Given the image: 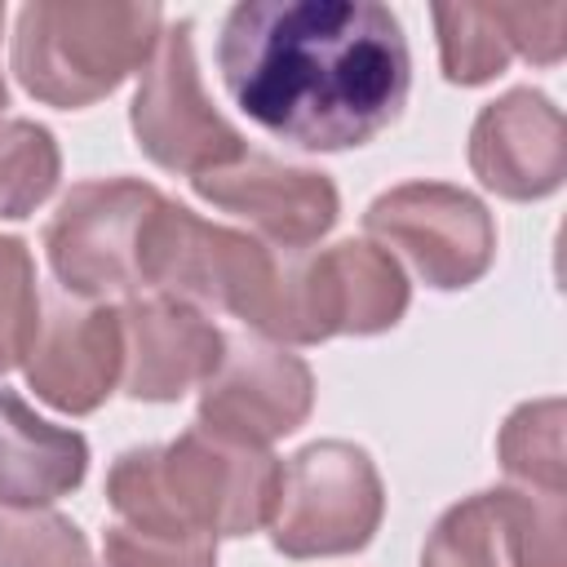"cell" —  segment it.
Instances as JSON below:
<instances>
[{
	"label": "cell",
	"mask_w": 567,
	"mask_h": 567,
	"mask_svg": "<svg viewBox=\"0 0 567 567\" xmlns=\"http://www.w3.org/2000/svg\"><path fill=\"white\" fill-rule=\"evenodd\" d=\"M235 106L297 151H346L390 128L412 89L399 18L377 0H244L217 35Z\"/></svg>",
	"instance_id": "6da1fadb"
},
{
	"label": "cell",
	"mask_w": 567,
	"mask_h": 567,
	"mask_svg": "<svg viewBox=\"0 0 567 567\" xmlns=\"http://www.w3.org/2000/svg\"><path fill=\"white\" fill-rule=\"evenodd\" d=\"M279 461L199 421L173 443L128 447L106 474V501L124 527L177 540L248 536L270 523Z\"/></svg>",
	"instance_id": "7a4b0ae2"
},
{
	"label": "cell",
	"mask_w": 567,
	"mask_h": 567,
	"mask_svg": "<svg viewBox=\"0 0 567 567\" xmlns=\"http://www.w3.org/2000/svg\"><path fill=\"white\" fill-rule=\"evenodd\" d=\"M159 31V4H22L13 75L35 102L80 111L146 66Z\"/></svg>",
	"instance_id": "3957f363"
},
{
	"label": "cell",
	"mask_w": 567,
	"mask_h": 567,
	"mask_svg": "<svg viewBox=\"0 0 567 567\" xmlns=\"http://www.w3.org/2000/svg\"><path fill=\"white\" fill-rule=\"evenodd\" d=\"M385 514L372 456L346 439H319L279 465L270 540L288 558H337L363 549Z\"/></svg>",
	"instance_id": "277c9868"
},
{
	"label": "cell",
	"mask_w": 567,
	"mask_h": 567,
	"mask_svg": "<svg viewBox=\"0 0 567 567\" xmlns=\"http://www.w3.org/2000/svg\"><path fill=\"white\" fill-rule=\"evenodd\" d=\"M164 195L137 177L75 182L44 226V252L71 297L106 301L142 292V244Z\"/></svg>",
	"instance_id": "5b68a950"
},
{
	"label": "cell",
	"mask_w": 567,
	"mask_h": 567,
	"mask_svg": "<svg viewBox=\"0 0 567 567\" xmlns=\"http://www.w3.org/2000/svg\"><path fill=\"white\" fill-rule=\"evenodd\" d=\"M190 31V18H177L173 27L159 31V44L142 66L128 124L146 159H155L168 173L199 177L235 164L239 155H248V146L239 128L204 93Z\"/></svg>",
	"instance_id": "8992f818"
},
{
	"label": "cell",
	"mask_w": 567,
	"mask_h": 567,
	"mask_svg": "<svg viewBox=\"0 0 567 567\" xmlns=\"http://www.w3.org/2000/svg\"><path fill=\"white\" fill-rule=\"evenodd\" d=\"M408 279L372 239H341L319 252L288 257L279 346H315L328 337H372L403 319Z\"/></svg>",
	"instance_id": "52a82bcc"
},
{
	"label": "cell",
	"mask_w": 567,
	"mask_h": 567,
	"mask_svg": "<svg viewBox=\"0 0 567 567\" xmlns=\"http://www.w3.org/2000/svg\"><path fill=\"white\" fill-rule=\"evenodd\" d=\"M363 226L385 252H403L408 266L439 292L470 288L496 257V226L483 199L447 182H403L381 190Z\"/></svg>",
	"instance_id": "ba28073f"
},
{
	"label": "cell",
	"mask_w": 567,
	"mask_h": 567,
	"mask_svg": "<svg viewBox=\"0 0 567 567\" xmlns=\"http://www.w3.org/2000/svg\"><path fill=\"white\" fill-rule=\"evenodd\" d=\"M310 408L315 377L306 359L266 337H226L217 368L199 385V425L252 447L292 434Z\"/></svg>",
	"instance_id": "9c48e42d"
},
{
	"label": "cell",
	"mask_w": 567,
	"mask_h": 567,
	"mask_svg": "<svg viewBox=\"0 0 567 567\" xmlns=\"http://www.w3.org/2000/svg\"><path fill=\"white\" fill-rule=\"evenodd\" d=\"M35 399L66 416H84L106 403L124 377V319L111 301L49 297L35 337L22 354Z\"/></svg>",
	"instance_id": "30bf717a"
},
{
	"label": "cell",
	"mask_w": 567,
	"mask_h": 567,
	"mask_svg": "<svg viewBox=\"0 0 567 567\" xmlns=\"http://www.w3.org/2000/svg\"><path fill=\"white\" fill-rule=\"evenodd\" d=\"M190 186L213 208L244 217L257 230V239L279 252H306L337 226V213H341V199L328 173L292 168L257 151L239 155L226 168L190 177Z\"/></svg>",
	"instance_id": "8fae6325"
},
{
	"label": "cell",
	"mask_w": 567,
	"mask_h": 567,
	"mask_svg": "<svg viewBox=\"0 0 567 567\" xmlns=\"http://www.w3.org/2000/svg\"><path fill=\"white\" fill-rule=\"evenodd\" d=\"M474 177L505 199H545L567 177L563 111L536 89H509L487 102L470 128Z\"/></svg>",
	"instance_id": "7c38bea8"
},
{
	"label": "cell",
	"mask_w": 567,
	"mask_h": 567,
	"mask_svg": "<svg viewBox=\"0 0 567 567\" xmlns=\"http://www.w3.org/2000/svg\"><path fill=\"white\" fill-rule=\"evenodd\" d=\"M124 319V394L142 403H173L190 385H204L217 368L226 337L217 323L173 297H128Z\"/></svg>",
	"instance_id": "4fadbf2b"
},
{
	"label": "cell",
	"mask_w": 567,
	"mask_h": 567,
	"mask_svg": "<svg viewBox=\"0 0 567 567\" xmlns=\"http://www.w3.org/2000/svg\"><path fill=\"white\" fill-rule=\"evenodd\" d=\"M89 474V443L62 430L9 385H0V505L35 509L75 492Z\"/></svg>",
	"instance_id": "5bb4252c"
},
{
	"label": "cell",
	"mask_w": 567,
	"mask_h": 567,
	"mask_svg": "<svg viewBox=\"0 0 567 567\" xmlns=\"http://www.w3.org/2000/svg\"><path fill=\"white\" fill-rule=\"evenodd\" d=\"M421 567H514L509 554V518H505V492H474L461 505H452L425 549Z\"/></svg>",
	"instance_id": "9a60e30c"
},
{
	"label": "cell",
	"mask_w": 567,
	"mask_h": 567,
	"mask_svg": "<svg viewBox=\"0 0 567 567\" xmlns=\"http://www.w3.org/2000/svg\"><path fill=\"white\" fill-rule=\"evenodd\" d=\"M563 399H536L509 412L496 439L505 474L532 492H567V447H563Z\"/></svg>",
	"instance_id": "2e32d148"
},
{
	"label": "cell",
	"mask_w": 567,
	"mask_h": 567,
	"mask_svg": "<svg viewBox=\"0 0 567 567\" xmlns=\"http://www.w3.org/2000/svg\"><path fill=\"white\" fill-rule=\"evenodd\" d=\"M434 31H439V62L452 84H487L514 58L501 4H439Z\"/></svg>",
	"instance_id": "e0dca14e"
},
{
	"label": "cell",
	"mask_w": 567,
	"mask_h": 567,
	"mask_svg": "<svg viewBox=\"0 0 567 567\" xmlns=\"http://www.w3.org/2000/svg\"><path fill=\"white\" fill-rule=\"evenodd\" d=\"M62 155L44 124L4 120L0 124V217H31L58 186Z\"/></svg>",
	"instance_id": "ac0fdd59"
},
{
	"label": "cell",
	"mask_w": 567,
	"mask_h": 567,
	"mask_svg": "<svg viewBox=\"0 0 567 567\" xmlns=\"http://www.w3.org/2000/svg\"><path fill=\"white\" fill-rule=\"evenodd\" d=\"M0 567H93V554L66 514L0 505Z\"/></svg>",
	"instance_id": "d6986e66"
},
{
	"label": "cell",
	"mask_w": 567,
	"mask_h": 567,
	"mask_svg": "<svg viewBox=\"0 0 567 567\" xmlns=\"http://www.w3.org/2000/svg\"><path fill=\"white\" fill-rule=\"evenodd\" d=\"M514 567H567V492L501 487Z\"/></svg>",
	"instance_id": "ffe728a7"
},
{
	"label": "cell",
	"mask_w": 567,
	"mask_h": 567,
	"mask_svg": "<svg viewBox=\"0 0 567 567\" xmlns=\"http://www.w3.org/2000/svg\"><path fill=\"white\" fill-rule=\"evenodd\" d=\"M40 323V292H35V261L22 239L0 235V377L22 363Z\"/></svg>",
	"instance_id": "44dd1931"
},
{
	"label": "cell",
	"mask_w": 567,
	"mask_h": 567,
	"mask_svg": "<svg viewBox=\"0 0 567 567\" xmlns=\"http://www.w3.org/2000/svg\"><path fill=\"white\" fill-rule=\"evenodd\" d=\"M102 554H106V567H217V540L151 536L124 523L106 527Z\"/></svg>",
	"instance_id": "7402d4cb"
},
{
	"label": "cell",
	"mask_w": 567,
	"mask_h": 567,
	"mask_svg": "<svg viewBox=\"0 0 567 567\" xmlns=\"http://www.w3.org/2000/svg\"><path fill=\"white\" fill-rule=\"evenodd\" d=\"M505 27H509V44L514 53H523L536 66H554L563 58L567 44V9L563 4H545V9H527V4H501Z\"/></svg>",
	"instance_id": "603a6c76"
},
{
	"label": "cell",
	"mask_w": 567,
	"mask_h": 567,
	"mask_svg": "<svg viewBox=\"0 0 567 567\" xmlns=\"http://www.w3.org/2000/svg\"><path fill=\"white\" fill-rule=\"evenodd\" d=\"M0 22H4V9H0ZM4 97H9V93H4V75H0V111H4Z\"/></svg>",
	"instance_id": "cb8c5ba5"
}]
</instances>
